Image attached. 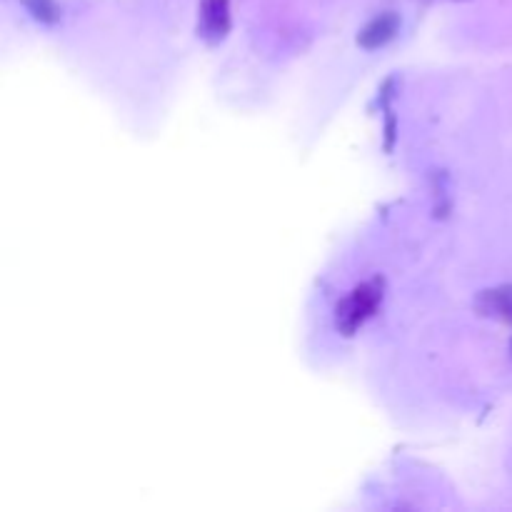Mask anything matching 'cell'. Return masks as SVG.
I'll list each match as a JSON object with an SVG mask.
<instances>
[{
	"mask_svg": "<svg viewBox=\"0 0 512 512\" xmlns=\"http://www.w3.org/2000/svg\"><path fill=\"white\" fill-rule=\"evenodd\" d=\"M230 30L228 0H203L200 3V35L208 43H218Z\"/></svg>",
	"mask_w": 512,
	"mask_h": 512,
	"instance_id": "obj_2",
	"label": "cell"
},
{
	"mask_svg": "<svg viewBox=\"0 0 512 512\" xmlns=\"http://www.w3.org/2000/svg\"><path fill=\"white\" fill-rule=\"evenodd\" d=\"M380 300H383V283L380 280H370V283L358 285L343 303L338 305V330L343 335H353L370 315L378 310Z\"/></svg>",
	"mask_w": 512,
	"mask_h": 512,
	"instance_id": "obj_1",
	"label": "cell"
},
{
	"mask_svg": "<svg viewBox=\"0 0 512 512\" xmlns=\"http://www.w3.org/2000/svg\"><path fill=\"white\" fill-rule=\"evenodd\" d=\"M20 3L28 8V13L33 15L40 23H55L60 18V8L55 0H20Z\"/></svg>",
	"mask_w": 512,
	"mask_h": 512,
	"instance_id": "obj_5",
	"label": "cell"
},
{
	"mask_svg": "<svg viewBox=\"0 0 512 512\" xmlns=\"http://www.w3.org/2000/svg\"><path fill=\"white\" fill-rule=\"evenodd\" d=\"M400 28V18L395 13H380L378 18L370 20L358 35V43L363 45L365 50H378L383 45H388L390 40L395 38Z\"/></svg>",
	"mask_w": 512,
	"mask_h": 512,
	"instance_id": "obj_3",
	"label": "cell"
},
{
	"mask_svg": "<svg viewBox=\"0 0 512 512\" xmlns=\"http://www.w3.org/2000/svg\"><path fill=\"white\" fill-rule=\"evenodd\" d=\"M478 310L483 315L505 320L512 325V285H500V288L485 290L478 298Z\"/></svg>",
	"mask_w": 512,
	"mask_h": 512,
	"instance_id": "obj_4",
	"label": "cell"
}]
</instances>
